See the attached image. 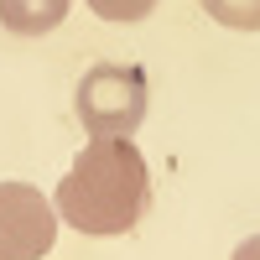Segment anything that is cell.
I'll return each instance as SVG.
<instances>
[{
  "instance_id": "1",
  "label": "cell",
  "mask_w": 260,
  "mask_h": 260,
  "mask_svg": "<svg viewBox=\"0 0 260 260\" xmlns=\"http://www.w3.org/2000/svg\"><path fill=\"white\" fill-rule=\"evenodd\" d=\"M52 208H57V219H68L78 234H94V240L130 234L151 208V172L136 141L94 136L68 167V177L57 182Z\"/></svg>"
},
{
  "instance_id": "2",
  "label": "cell",
  "mask_w": 260,
  "mask_h": 260,
  "mask_svg": "<svg viewBox=\"0 0 260 260\" xmlns=\"http://www.w3.org/2000/svg\"><path fill=\"white\" fill-rule=\"evenodd\" d=\"M73 110L89 136H136L146 120V73L136 62H94L73 89Z\"/></svg>"
},
{
  "instance_id": "3",
  "label": "cell",
  "mask_w": 260,
  "mask_h": 260,
  "mask_svg": "<svg viewBox=\"0 0 260 260\" xmlns=\"http://www.w3.org/2000/svg\"><path fill=\"white\" fill-rule=\"evenodd\" d=\"M57 245V208L31 182H0V260H42Z\"/></svg>"
},
{
  "instance_id": "4",
  "label": "cell",
  "mask_w": 260,
  "mask_h": 260,
  "mask_svg": "<svg viewBox=\"0 0 260 260\" xmlns=\"http://www.w3.org/2000/svg\"><path fill=\"white\" fill-rule=\"evenodd\" d=\"M73 0H0V26L16 37H42L68 21Z\"/></svg>"
},
{
  "instance_id": "5",
  "label": "cell",
  "mask_w": 260,
  "mask_h": 260,
  "mask_svg": "<svg viewBox=\"0 0 260 260\" xmlns=\"http://www.w3.org/2000/svg\"><path fill=\"white\" fill-rule=\"evenodd\" d=\"M203 11L229 31H260V0H203Z\"/></svg>"
},
{
  "instance_id": "6",
  "label": "cell",
  "mask_w": 260,
  "mask_h": 260,
  "mask_svg": "<svg viewBox=\"0 0 260 260\" xmlns=\"http://www.w3.org/2000/svg\"><path fill=\"white\" fill-rule=\"evenodd\" d=\"M99 21H146L156 11V0H83Z\"/></svg>"
},
{
  "instance_id": "7",
  "label": "cell",
  "mask_w": 260,
  "mask_h": 260,
  "mask_svg": "<svg viewBox=\"0 0 260 260\" xmlns=\"http://www.w3.org/2000/svg\"><path fill=\"white\" fill-rule=\"evenodd\" d=\"M234 260H260V234H250L245 245H234Z\"/></svg>"
}]
</instances>
